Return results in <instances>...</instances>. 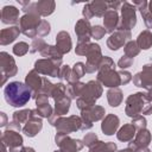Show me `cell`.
Here are the masks:
<instances>
[{
	"mask_svg": "<svg viewBox=\"0 0 152 152\" xmlns=\"http://www.w3.org/2000/svg\"><path fill=\"white\" fill-rule=\"evenodd\" d=\"M4 96L8 104L13 107H23L31 99V89L23 82H10L4 89Z\"/></svg>",
	"mask_w": 152,
	"mask_h": 152,
	"instance_id": "1",
	"label": "cell"
}]
</instances>
